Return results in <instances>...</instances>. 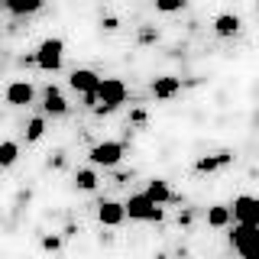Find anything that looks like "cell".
I'll use <instances>...</instances> for the list:
<instances>
[{
	"instance_id": "obj_11",
	"label": "cell",
	"mask_w": 259,
	"mask_h": 259,
	"mask_svg": "<svg viewBox=\"0 0 259 259\" xmlns=\"http://www.w3.org/2000/svg\"><path fill=\"white\" fill-rule=\"evenodd\" d=\"M214 32H217V36H237V32H240V16L237 13H221V16H217V20H214Z\"/></svg>"
},
{
	"instance_id": "obj_13",
	"label": "cell",
	"mask_w": 259,
	"mask_h": 259,
	"mask_svg": "<svg viewBox=\"0 0 259 259\" xmlns=\"http://www.w3.org/2000/svg\"><path fill=\"white\" fill-rule=\"evenodd\" d=\"M146 194H149L152 201H159V204H168V201H175L172 188L165 185V178H152L149 185H146Z\"/></svg>"
},
{
	"instance_id": "obj_9",
	"label": "cell",
	"mask_w": 259,
	"mask_h": 259,
	"mask_svg": "<svg viewBox=\"0 0 259 259\" xmlns=\"http://www.w3.org/2000/svg\"><path fill=\"white\" fill-rule=\"evenodd\" d=\"M32 101V84L29 81H13L10 88H7V104H13V107H26Z\"/></svg>"
},
{
	"instance_id": "obj_19",
	"label": "cell",
	"mask_w": 259,
	"mask_h": 259,
	"mask_svg": "<svg viewBox=\"0 0 259 259\" xmlns=\"http://www.w3.org/2000/svg\"><path fill=\"white\" fill-rule=\"evenodd\" d=\"M42 133H46V120H42V117L29 120V126H26V140H29V143H36V140H42Z\"/></svg>"
},
{
	"instance_id": "obj_17",
	"label": "cell",
	"mask_w": 259,
	"mask_h": 259,
	"mask_svg": "<svg viewBox=\"0 0 259 259\" xmlns=\"http://www.w3.org/2000/svg\"><path fill=\"white\" fill-rule=\"evenodd\" d=\"M20 159V146H16L13 140H7V143H0V165H13V162Z\"/></svg>"
},
{
	"instance_id": "obj_5",
	"label": "cell",
	"mask_w": 259,
	"mask_h": 259,
	"mask_svg": "<svg viewBox=\"0 0 259 259\" xmlns=\"http://www.w3.org/2000/svg\"><path fill=\"white\" fill-rule=\"evenodd\" d=\"M97 81H101V75L97 71H91V68H75L71 71V78H68V84L75 88L78 94H84V101H88V107H94V91H97Z\"/></svg>"
},
{
	"instance_id": "obj_16",
	"label": "cell",
	"mask_w": 259,
	"mask_h": 259,
	"mask_svg": "<svg viewBox=\"0 0 259 259\" xmlns=\"http://www.w3.org/2000/svg\"><path fill=\"white\" fill-rule=\"evenodd\" d=\"M207 224H210V227H217V230H221V227H227V224H230V207L214 204V207L207 210Z\"/></svg>"
},
{
	"instance_id": "obj_20",
	"label": "cell",
	"mask_w": 259,
	"mask_h": 259,
	"mask_svg": "<svg viewBox=\"0 0 259 259\" xmlns=\"http://www.w3.org/2000/svg\"><path fill=\"white\" fill-rule=\"evenodd\" d=\"M152 4H156V10H162V13H178L188 0H152Z\"/></svg>"
},
{
	"instance_id": "obj_15",
	"label": "cell",
	"mask_w": 259,
	"mask_h": 259,
	"mask_svg": "<svg viewBox=\"0 0 259 259\" xmlns=\"http://www.w3.org/2000/svg\"><path fill=\"white\" fill-rule=\"evenodd\" d=\"M230 159H233L230 152H217V156H204V159H198V162H194V172H217V168H224Z\"/></svg>"
},
{
	"instance_id": "obj_10",
	"label": "cell",
	"mask_w": 259,
	"mask_h": 259,
	"mask_svg": "<svg viewBox=\"0 0 259 259\" xmlns=\"http://www.w3.org/2000/svg\"><path fill=\"white\" fill-rule=\"evenodd\" d=\"M182 91V78H172V75H162L152 81V94L159 97V101H165V97H175Z\"/></svg>"
},
{
	"instance_id": "obj_2",
	"label": "cell",
	"mask_w": 259,
	"mask_h": 259,
	"mask_svg": "<svg viewBox=\"0 0 259 259\" xmlns=\"http://www.w3.org/2000/svg\"><path fill=\"white\" fill-rule=\"evenodd\" d=\"M230 243L243 259H259V224H237Z\"/></svg>"
},
{
	"instance_id": "obj_8",
	"label": "cell",
	"mask_w": 259,
	"mask_h": 259,
	"mask_svg": "<svg viewBox=\"0 0 259 259\" xmlns=\"http://www.w3.org/2000/svg\"><path fill=\"white\" fill-rule=\"evenodd\" d=\"M123 217H126V210H123V204H117V201H101V204H97V221L104 227H120Z\"/></svg>"
},
{
	"instance_id": "obj_21",
	"label": "cell",
	"mask_w": 259,
	"mask_h": 259,
	"mask_svg": "<svg viewBox=\"0 0 259 259\" xmlns=\"http://www.w3.org/2000/svg\"><path fill=\"white\" fill-rule=\"evenodd\" d=\"M42 246L55 253V249H62V240H59V237H46V240H42Z\"/></svg>"
},
{
	"instance_id": "obj_18",
	"label": "cell",
	"mask_w": 259,
	"mask_h": 259,
	"mask_svg": "<svg viewBox=\"0 0 259 259\" xmlns=\"http://www.w3.org/2000/svg\"><path fill=\"white\" fill-rule=\"evenodd\" d=\"M75 185L81 191H94L97 188V172H94V168H81V172L75 175Z\"/></svg>"
},
{
	"instance_id": "obj_4",
	"label": "cell",
	"mask_w": 259,
	"mask_h": 259,
	"mask_svg": "<svg viewBox=\"0 0 259 259\" xmlns=\"http://www.w3.org/2000/svg\"><path fill=\"white\" fill-rule=\"evenodd\" d=\"M62 59H65V42L62 39H42L36 49V55H32V62L39 65L42 71H59L62 68Z\"/></svg>"
},
{
	"instance_id": "obj_1",
	"label": "cell",
	"mask_w": 259,
	"mask_h": 259,
	"mask_svg": "<svg viewBox=\"0 0 259 259\" xmlns=\"http://www.w3.org/2000/svg\"><path fill=\"white\" fill-rule=\"evenodd\" d=\"M94 110L97 113H110V110H117L120 104L126 101V84L120 78H101L97 81V91H94Z\"/></svg>"
},
{
	"instance_id": "obj_7",
	"label": "cell",
	"mask_w": 259,
	"mask_h": 259,
	"mask_svg": "<svg viewBox=\"0 0 259 259\" xmlns=\"http://www.w3.org/2000/svg\"><path fill=\"white\" fill-rule=\"evenodd\" d=\"M230 214L237 217V224H259V198H253V194H240V198H233Z\"/></svg>"
},
{
	"instance_id": "obj_14",
	"label": "cell",
	"mask_w": 259,
	"mask_h": 259,
	"mask_svg": "<svg viewBox=\"0 0 259 259\" xmlns=\"http://www.w3.org/2000/svg\"><path fill=\"white\" fill-rule=\"evenodd\" d=\"M0 4H4L13 16H29V13H36L46 0H0Z\"/></svg>"
},
{
	"instance_id": "obj_12",
	"label": "cell",
	"mask_w": 259,
	"mask_h": 259,
	"mask_svg": "<svg viewBox=\"0 0 259 259\" xmlns=\"http://www.w3.org/2000/svg\"><path fill=\"white\" fill-rule=\"evenodd\" d=\"M42 107H46V113H65L68 110V104H65V97H62V91L59 88H46V94H42Z\"/></svg>"
},
{
	"instance_id": "obj_3",
	"label": "cell",
	"mask_w": 259,
	"mask_h": 259,
	"mask_svg": "<svg viewBox=\"0 0 259 259\" xmlns=\"http://www.w3.org/2000/svg\"><path fill=\"white\" fill-rule=\"evenodd\" d=\"M123 210H126L130 221H146V224L162 221V204H159V201H152L146 191L143 194H133V198L123 204Z\"/></svg>"
},
{
	"instance_id": "obj_6",
	"label": "cell",
	"mask_w": 259,
	"mask_h": 259,
	"mask_svg": "<svg viewBox=\"0 0 259 259\" xmlns=\"http://www.w3.org/2000/svg\"><path fill=\"white\" fill-rule=\"evenodd\" d=\"M91 162L94 165H104V168H110V165H117L120 159H123V143H117V140H104V143H97L91 146Z\"/></svg>"
}]
</instances>
